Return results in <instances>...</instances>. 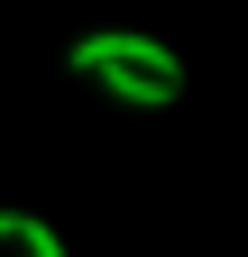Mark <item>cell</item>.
<instances>
[{
    "mask_svg": "<svg viewBox=\"0 0 248 257\" xmlns=\"http://www.w3.org/2000/svg\"><path fill=\"white\" fill-rule=\"evenodd\" d=\"M74 74H101V64H129V74H166V83H184V55L166 46V37H138V28H92V37H74Z\"/></svg>",
    "mask_w": 248,
    "mask_h": 257,
    "instance_id": "cell-1",
    "label": "cell"
},
{
    "mask_svg": "<svg viewBox=\"0 0 248 257\" xmlns=\"http://www.w3.org/2000/svg\"><path fill=\"white\" fill-rule=\"evenodd\" d=\"M0 248H28V257H65V239H55L37 211H0Z\"/></svg>",
    "mask_w": 248,
    "mask_h": 257,
    "instance_id": "cell-2",
    "label": "cell"
}]
</instances>
